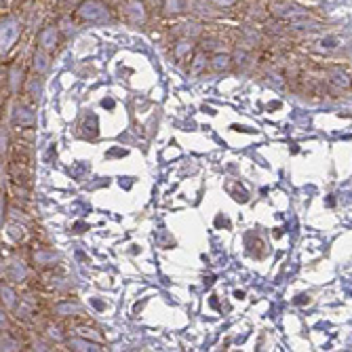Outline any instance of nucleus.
<instances>
[{
    "label": "nucleus",
    "mask_w": 352,
    "mask_h": 352,
    "mask_svg": "<svg viewBox=\"0 0 352 352\" xmlns=\"http://www.w3.org/2000/svg\"><path fill=\"white\" fill-rule=\"evenodd\" d=\"M78 17L85 21H93V23H106L112 19L110 9L104 7L98 0H85V3L78 7Z\"/></svg>",
    "instance_id": "nucleus-1"
},
{
    "label": "nucleus",
    "mask_w": 352,
    "mask_h": 352,
    "mask_svg": "<svg viewBox=\"0 0 352 352\" xmlns=\"http://www.w3.org/2000/svg\"><path fill=\"white\" fill-rule=\"evenodd\" d=\"M3 55L11 51V47L17 43L19 34H21V23L15 17H3Z\"/></svg>",
    "instance_id": "nucleus-2"
},
{
    "label": "nucleus",
    "mask_w": 352,
    "mask_h": 352,
    "mask_svg": "<svg viewBox=\"0 0 352 352\" xmlns=\"http://www.w3.org/2000/svg\"><path fill=\"white\" fill-rule=\"evenodd\" d=\"M120 11H122V17L129 23H144L148 17L142 0H124V3L120 5Z\"/></svg>",
    "instance_id": "nucleus-3"
},
{
    "label": "nucleus",
    "mask_w": 352,
    "mask_h": 352,
    "mask_svg": "<svg viewBox=\"0 0 352 352\" xmlns=\"http://www.w3.org/2000/svg\"><path fill=\"white\" fill-rule=\"evenodd\" d=\"M34 120H36V116L30 108L15 106V110H13V124L15 126H30V124H34Z\"/></svg>",
    "instance_id": "nucleus-4"
},
{
    "label": "nucleus",
    "mask_w": 352,
    "mask_h": 352,
    "mask_svg": "<svg viewBox=\"0 0 352 352\" xmlns=\"http://www.w3.org/2000/svg\"><path fill=\"white\" fill-rule=\"evenodd\" d=\"M38 45H41L43 51L55 49V45H57V28H55V25H47V28L41 32V34H38Z\"/></svg>",
    "instance_id": "nucleus-5"
},
{
    "label": "nucleus",
    "mask_w": 352,
    "mask_h": 352,
    "mask_svg": "<svg viewBox=\"0 0 352 352\" xmlns=\"http://www.w3.org/2000/svg\"><path fill=\"white\" fill-rule=\"evenodd\" d=\"M21 82H23V70L19 66H13L9 70V85H11V91L17 93L21 89Z\"/></svg>",
    "instance_id": "nucleus-6"
},
{
    "label": "nucleus",
    "mask_w": 352,
    "mask_h": 352,
    "mask_svg": "<svg viewBox=\"0 0 352 352\" xmlns=\"http://www.w3.org/2000/svg\"><path fill=\"white\" fill-rule=\"evenodd\" d=\"M230 55H215L213 57V61H211V68L213 70H217V72H221V70H228L230 68Z\"/></svg>",
    "instance_id": "nucleus-7"
},
{
    "label": "nucleus",
    "mask_w": 352,
    "mask_h": 352,
    "mask_svg": "<svg viewBox=\"0 0 352 352\" xmlns=\"http://www.w3.org/2000/svg\"><path fill=\"white\" fill-rule=\"evenodd\" d=\"M70 348H72V350H100V346H98V344L85 342V340H78V338L70 340Z\"/></svg>",
    "instance_id": "nucleus-8"
},
{
    "label": "nucleus",
    "mask_w": 352,
    "mask_h": 352,
    "mask_svg": "<svg viewBox=\"0 0 352 352\" xmlns=\"http://www.w3.org/2000/svg\"><path fill=\"white\" fill-rule=\"evenodd\" d=\"M34 68L38 72H45L49 68V57L45 55V51H36V55H34Z\"/></svg>",
    "instance_id": "nucleus-9"
},
{
    "label": "nucleus",
    "mask_w": 352,
    "mask_h": 352,
    "mask_svg": "<svg viewBox=\"0 0 352 352\" xmlns=\"http://www.w3.org/2000/svg\"><path fill=\"white\" fill-rule=\"evenodd\" d=\"M34 258H36L38 262H43V264H55V262H57V255L47 253V251H36V253H34Z\"/></svg>",
    "instance_id": "nucleus-10"
},
{
    "label": "nucleus",
    "mask_w": 352,
    "mask_h": 352,
    "mask_svg": "<svg viewBox=\"0 0 352 352\" xmlns=\"http://www.w3.org/2000/svg\"><path fill=\"white\" fill-rule=\"evenodd\" d=\"M3 300L7 302V306H9V308H13V306H15V302H17V300H15V294L9 289L7 285H3Z\"/></svg>",
    "instance_id": "nucleus-11"
},
{
    "label": "nucleus",
    "mask_w": 352,
    "mask_h": 352,
    "mask_svg": "<svg viewBox=\"0 0 352 352\" xmlns=\"http://www.w3.org/2000/svg\"><path fill=\"white\" fill-rule=\"evenodd\" d=\"M203 66H207V59H205V55H203V53H199V55L195 57V63H192V72L199 74Z\"/></svg>",
    "instance_id": "nucleus-12"
},
{
    "label": "nucleus",
    "mask_w": 352,
    "mask_h": 352,
    "mask_svg": "<svg viewBox=\"0 0 352 352\" xmlns=\"http://www.w3.org/2000/svg\"><path fill=\"white\" fill-rule=\"evenodd\" d=\"M186 51H192V43H188V41L179 43V45L175 47V55H177V57H184Z\"/></svg>",
    "instance_id": "nucleus-13"
},
{
    "label": "nucleus",
    "mask_w": 352,
    "mask_h": 352,
    "mask_svg": "<svg viewBox=\"0 0 352 352\" xmlns=\"http://www.w3.org/2000/svg\"><path fill=\"white\" fill-rule=\"evenodd\" d=\"M167 11L169 13H179V0H167Z\"/></svg>",
    "instance_id": "nucleus-14"
},
{
    "label": "nucleus",
    "mask_w": 352,
    "mask_h": 352,
    "mask_svg": "<svg viewBox=\"0 0 352 352\" xmlns=\"http://www.w3.org/2000/svg\"><path fill=\"white\" fill-rule=\"evenodd\" d=\"M209 3L217 5V7H232L234 5V0H209Z\"/></svg>",
    "instance_id": "nucleus-15"
}]
</instances>
